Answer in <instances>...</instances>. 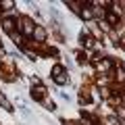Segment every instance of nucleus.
Masks as SVG:
<instances>
[{
	"instance_id": "nucleus-2",
	"label": "nucleus",
	"mask_w": 125,
	"mask_h": 125,
	"mask_svg": "<svg viewBox=\"0 0 125 125\" xmlns=\"http://www.w3.org/2000/svg\"><path fill=\"white\" fill-rule=\"evenodd\" d=\"M52 75H54V81H56V83H67L69 81V77L65 75V69H62L61 65H56V67L52 69Z\"/></svg>"
},
{
	"instance_id": "nucleus-9",
	"label": "nucleus",
	"mask_w": 125,
	"mask_h": 125,
	"mask_svg": "<svg viewBox=\"0 0 125 125\" xmlns=\"http://www.w3.org/2000/svg\"><path fill=\"white\" fill-rule=\"evenodd\" d=\"M81 17H83V19H92V17H94V13H92L90 9H83V10H81Z\"/></svg>"
},
{
	"instance_id": "nucleus-10",
	"label": "nucleus",
	"mask_w": 125,
	"mask_h": 125,
	"mask_svg": "<svg viewBox=\"0 0 125 125\" xmlns=\"http://www.w3.org/2000/svg\"><path fill=\"white\" fill-rule=\"evenodd\" d=\"M0 6H2L4 10H10L13 9V2H10V0H4V2H0Z\"/></svg>"
},
{
	"instance_id": "nucleus-1",
	"label": "nucleus",
	"mask_w": 125,
	"mask_h": 125,
	"mask_svg": "<svg viewBox=\"0 0 125 125\" xmlns=\"http://www.w3.org/2000/svg\"><path fill=\"white\" fill-rule=\"evenodd\" d=\"M33 29H36V23L31 21V19L23 17L21 19V33L23 36H33Z\"/></svg>"
},
{
	"instance_id": "nucleus-7",
	"label": "nucleus",
	"mask_w": 125,
	"mask_h": 125,
	"mask_svg": "<svg viewBox=\"0 0 125 125\" xmlns=\"http://www.w3.org/2000/svg\"><path fill=\"white\" fill-rule=\"evenodd\" d=\"M0 104H2V106H4L6 111H13V104H10L9 100L4 98V94H2V92H0Z\"/></svg>"
},
{
	"instance_id": "nucleus-6",
	"label": "nucleus",
	"mask_w": 125,
	"mask_h": 125,
	"mask_svg": "<svg viewBox=\"0 0 125 125\" xmlns=\"http://www.w3.org/2000/svg\"><path fill=\"white\" fill-rule=\"evenodd\" d=\"M2 27H4V31H13V27H15V19H4L2 21Z\"/></svg>"
},
{
	"instance_id": "nucleus-3",
	"label": "nucleus",
	"mask_w": 125,
	"mask_h": 125,
	"mask_svg": "<svg viewBox=\"0 0 125 125\" xmlns=\"http://www.w3.org/2000/svg\"><path fill=\"white\" fill-rule=\"evenodd\" d=\"M33 38H36L38 42H44L46 40V29L42 25H36V29H33Z\"/></svg>"
},
{
	"instance_id": "nucleus-4",
	"label": "nucleus",
	"mask_w": 125,
	"mask_h": 125,
	"mask_svg": "<svg viewBox=\"0 0 125 125\" xmlns=\"http://www.w3.org/2000/svg\"><path fill=\"white\" fill-rule=\"evenodd\" d=\"M44 92H46V90L42 88V85H38V88H31V98L42 100V98H44Z\"/></svg>"
},
{
	"instance_id": "nucleus-8",
	"label": "nucleus",
	"mask_w": 125,
	"mask_h": 125,
	"mask_svg": "<svg viewBox=\"0 0 125 125\" xmlns=\"http://www.w3.org/2000/svg\"><path fill=\"white\" fill-rule=\"evenodd\" d=\"M81 42H83V46H85V48H90V46L94 44V40H92L90 36H81Z\"/></svg>"
},
{
	"instance_id": "nucleus-11",
	"label": "nucleus",
	"mask_w": 125,
	"mask_h": 125,
	"mask_svg": "<svg viewBox=\"0 0 125 125\" xmlns=\"http://www.w3.org/2000/svg\"><path fill=\"white\" fill-rule=\"evenodd\" d=\"M117 79H119V81H125V71H123V69L117 71Z\"/></svg>"
},
{
	"instance_id": "nucleus-5",
	"label": "nucleus",
	"mask_w": 125,
	"mask_h": 125,
	"mask_svg": "<svg viewBox=\"0 0 125 125\" xmlns=\"http://www.w3.org/2000/svg\"><path fill=\"white\" fill-rule=\"evenodd\" d=\"M96 67H98V71H108V69L113 67V62L108 61V58H104V61H98V62H96Z\"/></svg>"
}]
</instances>
